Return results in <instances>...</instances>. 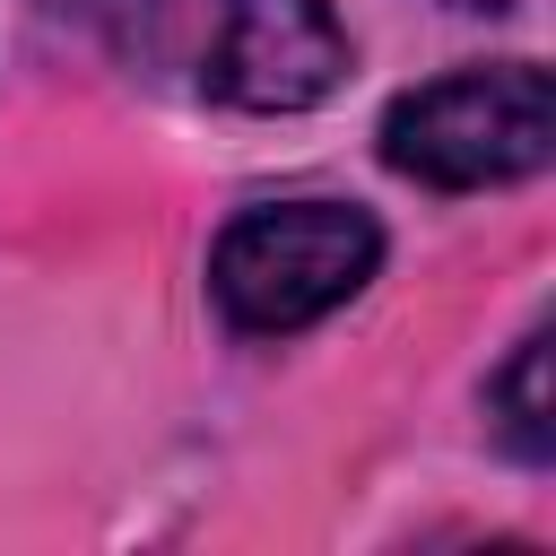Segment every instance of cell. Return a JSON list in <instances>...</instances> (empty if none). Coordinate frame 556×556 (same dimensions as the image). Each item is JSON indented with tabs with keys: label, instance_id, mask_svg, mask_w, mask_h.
Masks as SVG:
<instances>
[{
	"label": "cell",
	"instance_id": "5b68a950",
	"mask_svg": "<svg viewBox=\"0 0 556 556\" xmlns=\"http://www.w3.org/2000/svg\"><path fill=\"white\" fill-rule=\"evenodd\" d=\"M443 9H513V0H443Z\"/></svg>",
	"mask_w": 556,
	"mask_h": 556
},
{
	"label": "cell",
	"instance_id": "277c9868",
	"mask_svg": "<svg viewBox=\"0 0 556 556\" xmlns=\"http://www.w3.org/2000/svg\"><path fill=\"white\" fill-rule=\"evenodd\" d=\"M486 417L504 434L513 460H547L556 452V391H547V330H530L513 348V365L486 382Z\"/></svg>",
	"mask_w": 556,
	"mask_h": 556
},
{
	"label": "cell",
	"instance_id": "7a4b0ae2",
	"mask_svg": "<svg viewBox=\"0 0 556 556\" xmlns=\"http://www.w3.org/2000/svg\"><path fill=\"white\" fill-rule=\"evenodd\" d=\"M382 261V226L348 200H278L243 208L208 252V295L235 330L278 339L321 313H339Z\"/></svg>",
	"mask_w": 556,
	"mask_h": 556
},
{
	"label": "cell",
	"instance_id": "3957f363",
	"mask_svg": "<svg viewBox=\"0 0 556 556\" xmlns=\"http://www.w3.org/2000/svg\"><path fill=\"white\" fill-rule=\"evenodd\" d=\"M200 78L243 113H304L348 78V35L321 0H217Z\"/></svg>",
	"mask_w": 556,
	"mask_h": 556
},
{
	"label": "cell",
	"instance_id": "6da1fadb",
	"mask_svg": "<svg viewBox=\"0 0 556 556\" xmlns=\"http://www.w3.org/2000/svg\"><path fill=\"white\" fill-rule=\"evenodd\" d=\"M556 156V78L539 61L452 70L434 87H408L382 113V165L426 191H486L521 182Z\"/></svg>",
	"mask_w": 556,
	"mask_h": 556
}]
</instances>
